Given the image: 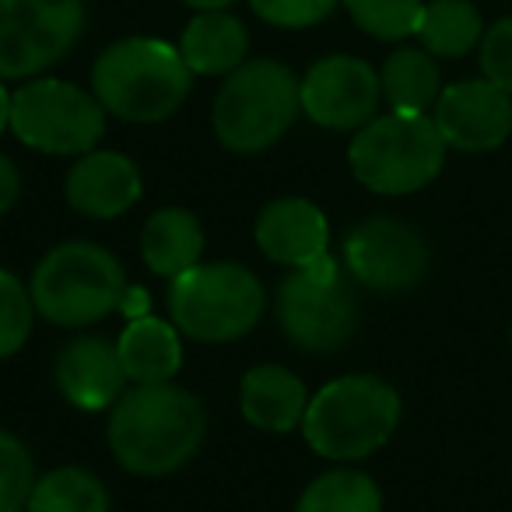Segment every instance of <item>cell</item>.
<instances>
[{
	"label": "cell",
	"mask_w": 512,
	"mask_h": 512,
	"mask_svg": "<svg viewBox=\"0 0 512 512\" xmlns=\"http://www.w3.org/2000/svg\"><path fill=\"white\" fill-rule=\"evenodd\" d=\"M256 246L267 260L281 267H313L316 260L330 256V225L327 214L306 197H281L260 211L256 218Z\"/></svg>",
	"instance_id": "9a60e30c"
},
{
	"label": "cell",
	"mask_w": 512,
	"mask_h": 512,
	"mask_svg": "<svg viewBox=\"0 0 512 512\" xmlns=\"http://www.w3.org/2000/svg\"><path fill=\"white\" fill-rule=\"evenodd\" d=\"M36 481L39 477L29 446L0 428V512H22Z\"/></svg>",
	"instance_id": "484cf974"
},
{
	"label": "cell",
	"mask_w": 512,
	"mask_h": 512,
	"mask_svg": "<svg viewBox=\"0 0 512 512\" xmlns=\"http://www.w3.org/2000/svg\"><path fill=\"white\" fill-rule=\"evenodd\" d=\"M421 50L442 60L467 57L477 43L484 39L481 11L470 0H432L421 11L418 22Z\"/></svg>",
	"instance_id": "7402d4cb"
},
{
	"label": "cell",
	"mask_w": 512,
	"mask_h": 512,
	"mask_svg": "<svg viewBox=\"0 0 512 512\" xmlns=\"http://www.w3.org/2000/svg\"><path fill=\"white\" fill-rule=\"evenodd\" d=\"M274 306L288 341L313 355L344 348L358 330L355 281L341 271L334 256H323L313 267L288 274Z\"/></svg>",
	"instance_id": "ba28073f"
},
{
	"label": "cell",
	"mask_w": 512,
	"mask_h": 512,
	"mask_svg": "<svg viewBox=\"0 0 512 512\" xmlns=\"http://www.w3.org/2000/svg\"><path fill=\"white\" fill-rule=\"evenodd\" d=\"M36 320L32 292L11 271H0V358H11L25 348Z\"/></svg>",
	"instance_id": "4316f807"
},
{
	"label": "cell",
	"mask_w": 512,
	"mask_h": 512,
	"mask_svg": "<svg viewBox=\"0 0 512 512\" xmlns=\"http://www.w3.org/2000/svg\"><path fill=\"white\" fill-rule=\"evenodd\" d=\"M446 148L456 151H495L512 134V95H505L488 78L456 81L442 88L432 109Z\"/></svg>",
	"instance_id": "4fadbf2b"
},
{
	"label": "cell",
	"mask_w": 512,
	"mask_h": 512,
	"mask_svg": "<svg viewBox=\"0 0 512 512\" xmlns=\"http://www.w3.org/2000/svg\"><path fill=\"white\" fill-rule=\"evenodd\" d=\"M204 256V228L186 207H158L141 228V260L155 278L176 281Z\"/></svg>",
	"instance_id": "ac0fdd59"
},
{
	"label": "cell",
	"mask_w": 512,
	"mask_h": 512,
	"mask_svg": "<svg viewBox=\"0 0 512 512\" xmlns=\"http://www.w3.org/2000/svg\"><path fill=\"white\" fill-rule=\"evenodd\" d=\"M11 127V92L4 88V81H0V134Z\"/></svg>",
	"instance_id": "d6a6232c"
},
{
	"label": "cell",
	"mask_w": 512,
	"mask_h": 512,
	"mask_svg": "<svg viewBox=\"0 0 512 512\" xmlns=\"http://www.w3.org/2000/svg\"><path fill=\"white\" fill-rule=\"evenodd\" d=\"M309 390L285 365H256L239 383V411L260 432H292L302 425Z\"/></svg>",
	"instance_id": "e0dca14e"
},
{
	"label": "cell",
	"mask_w": 512,
	"mask_h": 512,
	"mask_svg": "<svg viewBox=\"0 0 512 512\" xmlns=\"http://www.w3.org/2000/svg\"><path fill=\"white\" fill-rule=\"evenodd\" d=\"M120 309L130 316V320H137V316H148V295H144V292H134V288H127V295H123Z\"/></svg>",
	"instance_id": "4dcf8cb0"
},
{
	"label": "cell",
	"mask_w": 512,
	"mask_h": 512,
	"mask_svg": "<svg viewBox=\"0 0 512 512\" xmlns=\"http://www.w3.org/2000/svg\"><path fill=\"white\" fill-rule=\"evenodd\" d=\"M183 4L200 15V11H228V4H235V0H183Z\"/></svg>",
	"instance_id": "1f68e13d"
},
{
	"label": "cell",
	"mask_w": 512,
	"mask_h": 512,
	"mask_svg": "<svg viewBox=\"0 0 512 512\" xmlns=\"http://www.w3.org/2000/svg\"><path fill=\"white\" fill-rule=\"evenodd\" d=\"M60 393L78 411H109L127 393V372H123L120 351L106 337H74L57 351L53 362Z\"/></svg>",
	"instance_id": "5bb4252c"
},
{
	"label": "cell",
	"mask_w": 512,
	"mask_h": 512,
	"mask_svg": "<svg viewBox=\"0 0 512 512\" xmlns=\"http://www.w3.org/2000/svg\"><path fill=\"white\" fill-rule=\"evenodd\" d=\"M295 512H383V491L362 470H330L302 491Z\"/></svg>",
	"instance_id": "cb8c5ba5"
},
{
	"label": "cell",
	"mask_w": 512,
	"mask_h": 512,
	"mask_svg": "<svg viewBox=\"0 0 512 512\" xmlns=\"http://www.w3.org/2000/svg\"><path fill=\"white\" fill-rule=\"evenodd\" d=\"M481 71L491 85L512 95V18L495 22L481 39Z\"/></svg>",
	"instance_id": "f1b7e54d"
},
{
	"label": "cell",
	"mask_w": 512,
	"mask_h": 512,
	"mask_svg": "<svg viewBox=\"0 0 512 512\" xmlns=\"http://www.w3.org/2000/svg\"><path fill=\"white\" fill-rule=\"evenodd\" d=\"M302 113L327 130H362L379 116L383 85L358 57H323L302 78Z\"/></svg>",
	"instance_id": "7c38bea8"
},
{
	"label": "cell",
	"mask_w": 512,
	"mask_h": 512,
	"mask_svg": "<svg viewBox=\"0 0 512 512\" xmlns=\"http://www.w3.org/2000/svg\"><path fill=\"white\" fill-rule=\"evenodd\" d=\"M127 274L116 253L99 242H60L32 274V302L57 327H88L116 313L127 295Z\"/></svg>",
	"instance_id": "5b68a950"
},
{
	"label": "cell",
	"mask_w": 512,
	"mask_h": 512,
	"mask_svg": "<svg viewBox=\"0 0 512 512\" xmlns=\"http://www.w3.org/2000/svg\"><path fill=\"white\" fill-rule=\"evenodd\" d=\"M302 81L281 60H246L221 81L211 106V127L221 148L260 155L278 144L302 113Z\"/></svg>",
	"instance_id": "3957f363"
},
{
	"label": "cell",
	"mask_w": 512,
	"mask_h": 512,
	"mask_svg": "<svg viewBox=\"0 0 512 512\" xmlns=\"http://www.w3.org/2000/svg\"><path fill=\"white\" fill-rule=\"evenodd\" d=\"M379 85H383V99L390 113L404 116H428L439 102V67L435 57L418 46H404V50L390 53L379 71Z\"/></svg>",
	"instance_id": "44dd1931"
},
{
	"label": "cell",
	"mask_w": 512,
	"mask_h": 512,
	"mask_svg": "<svg viewBox=\"0 0 512 512\" xmlns=\"http://www.w3.org/2000/svg\"><path fill=\"white\" fill-rule=\"evenodd\" d=\"M341 4L358 29L383 43L418 36L421 11H425V0H341Z\"/></svg>",
	"instance_id": "d4e9b609"
},
{
	"label": "cell",
	"mask_w": 512,
	"mask_h": 512,
	"mask_svg": "<svg viewBox=\"0 0 512 512\" xmlns=\"http://www.w3.org/2000/svg\"><path fill=\"white\" fill-rule=\"evenodd\" d=\"M109 491L92 470L60 467L39 477L25 512H109Z\"/></svg>",
	"instance_id": "603a6c76"
},
{
	"label": "cell",
	"mask_w": 512,
	"mask_h": 512,
	"mask_svg": "<svg viewBox=\"0 0 512 512\" xmlns=\"http://www.w3.org/2000/svg\"><path fill=\"white\" fill-rule=\"evenodd\" d=\"M18 197H22V176H18V165L0 151V218L18 204Z\"/></svg>",
	"instance_id": "f546056e"
},
{
	"label": "cell",
	"mask_w": 512,
	"mask_h": 512,
	"mask_svg": "<svg viewBox=\"0 0 512 512\" xmlns=\"http://www.w3.org/2000/svg\"><path fill=\"white\" fill-rule=\"evenodd\" d=\"M400 425V397L379 376H341L309 397L302 435L323 460H365Z\"/></svg>",
	"instance_id": "277c9868"
},
{
	"label": "cell",
	"mask_w": 512,
	"mask_h": 512,
	"mask_svg": "<svg viewBox=\"0 0 512 512\" xmlns=\"http://www.w3.org/2000/svg\"><path fill=\"white\" fill-rule=\"evenodd\" d=\"M123 372L130 386L172 383V376L183 365V341H179L176 323H165L158 316H137L116 341Z\"/></svg>",
	"instance_id": "ffe728a7"
},
{
	"label": "cell",
	"mask_w": 512,
	"mask_h": 512,
	"mask_svg": "<svg viewBox=\"0 0 512 512\" xmlns=\"http://www.w3.org/2000/svg\"><path fill=\"white\" fill-rule=\"evenodd\" d=\"M193 71L179 46L155 36H130L106 46L92 67V95L123 123H162L190 95Z\"/></svg>",
	"instance_id": "7a4b0ae2"
},
{
	"label": "cell",
	"mask_w": 512,
	"mask_h": 512,
	"mask_svg": "<svg viewBox=\"0 0 512 512\" xmlns=\"http://www.w3.org/2000/svg\"><path fill=\"white\" fill-rule=\"evenodd\" d=\"M446 141L432 116L386 113L355 130L348 144V165L372 193L404 197L428 186L442 172Z\"/></svg>",
	"instance_id": "8992f818"
},
{
	"label": "cell",
	"mask_w": 512,
	"mask_h": 512,
	"mask_svg": "<svg viewBox=\"0 0 512 512\" xmlns=\"http://www.w3.org/2000/svg\"><path fill=\"white\" fill-rule=\"evenodd\" d=\"M67 204L78 214L95 221L120 218L123 211L141 200L144 179L137 162H130L120 151H88L71 165L64 179Z\"/></svg>",
	"instance_id": "2e32d148"
},
{
	"label": "cell",
	"mask_w": 512,
	"mask_h": 512,
	"mask_svg": "<svg viewBox=\"0 0 512 512\" xmlns=\"http://www.w3.org/2000/svg\"><path fill=\"white\" fill-rule=\"evenodd\" d=\"M85 32V0H0V81L50 71Z\"/></svg>",
	"instance_id": "30bf717a"
},
{
	"label": "cell",
	"mask_w": 512,
	"mask_h": 512,
	"mask_svg": "<svg viewBox=\"0 0 512 512\" xmlns=\"http://www.w3.org/2000/svg\"><path fill=\"white\" fill-rule=\"evenodd\" d=\"M428 242L400 218H369L344 235V271L372 292H407L428 274Z\"/></svg>",
	"instance_id": "8fae6325"
},
{
	"label": "cell",
	"mask_w": 512,
	"mask_h": 512,
	"mask_svg": "<svg viewBox=\"0 0 512 512\" xmlns=\"http://www.w3.org/2000/svg\"><path fill=\"white\" fill-rule=\"evenodd\" d=\"M186 67L200 78H228L249 57V32L228 11H200L179 39Z\"/></svg>",
	"instance_id": "d6986e66"
},
{
	"label": "cell",
	"mask_w": 512,
	"mask_h": 512,
	"mask_svg": "<svg viewBox=\"0 0 512 512\" xmlns=\"http://www.w3.org/2000/svg\"><path fill=\"white\" fill-rule=\"evenodd\" d=\"M267 292L249 267L221 260L197 264L169 288V313L179 334L204 344H228L260 323Z\"/></svg>",
	"instance_id": "52a82bcc"
},
{
	"label": "cell",
	"mask_w": 512,
	"mask_h": 512,
	"mask_svg": "<svg viewBox=\"0 0 512 512\" xmlns=\"http://www.w3.org/2000/svg\"><path fill=\"white\" fill-rule=\"evenodd\" d=\"M207 432L204 404L172 383L130 386L109 411L106 439L116 463L137 477H165L197 456Z\"/></svg>",
	"instance_id": "6da1fadb"
},
{
	"label": "cell",
	"mask_w": 512,
	"mask_h": 512,
	"mask_svg": "<svg viewBox=\"0 0 512 512\" xmlns=\"http://www.w3.org/2000/svg\"><path fill=\"white\" fill-rule=\"evenodd\" d=\"M106 109L92 92L60 78H32L11 95V130L43 155H88L106 134Z\"/></svg>",
	"instance_id": "9c48e42d"
},
{
	"label": "cell",
	"mask_w": 512,
	"mask_h": 512,
	"mask_svg": "<svg viewBox=\"0 0 512 512\" xmlns=\"http://www.w3.org/2000/svg\"><path fill=\"white\" fill-rule=\"evenodd\" d=\"M256 18H264L274 29H309L334 15L341 0H249Z\"/></svg>",
	"instance_id": "83f0119b"
}]
</instances>
